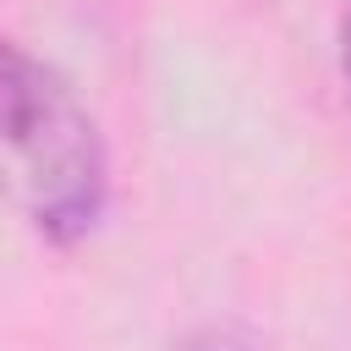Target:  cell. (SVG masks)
I'll list each match as a JSON object with an SVG mask.
<instances>
[{
	"instance_id": "cell-1",
	"label": "cell",
	"mask_w": 351,
	"mask_h": 351,
	"mask_svg": "<svg viewBox=\"0 0 351 351\" xmlns=\"http://www.w3.org/2000/svg\"><path fill=\"white\" fill-rule=\"evenodd\" d=\"M0 137L22 165L33 225L60 247L82 241L104 214L110 159L71 82L16 38H0Z\"/></svg>"
},
{
	"instance_id": "cell-2",
	"label": "cell",
	"mask_w": 351,
	"mask_h": 351,
	"mask_svg": "<svg viewBox=\"0 0 351 351\" xmlns=\"http://www.w3.org/2000/svg\"><path fill=\"white\" fill-rule=\"evenodd\" d=\"M176 351H258V340H252L247 329H236V324H203V329H192Z\"/></svg>"
},
{
	"instance_id": "cell-3",
	"label": "cell",
	"mask_w": 351,
	"mask_h": 351,
	"mask_svg": "<svg viewBox=\"0 0 351 351\" xmlns=\"http://www.w3.org/2000/svg\"><path fill=\"white\" fill-rule=\"evenodd\" d=\"M340 71H346V88H351V11L340 16Z\"/></svg>"
}]
</instances>
